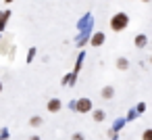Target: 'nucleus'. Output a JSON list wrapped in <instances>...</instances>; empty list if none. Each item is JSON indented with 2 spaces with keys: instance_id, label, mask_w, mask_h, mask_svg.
I'll list each match as a JSON object with an SVG mask.
<instances>
[{
  "instance_id": "f257e3e1",
  "label": "nucleus",
  "mask_w": 152,
  "mask_h": 140,
  "mask_svg": "<svg viewBox=\"0 0 152 140\" xmlns=\"http://www.w3.org/2000/svg\"><path fill=\"white\" fill-rule=\"evenodd\" d=\"M127 25H129V17L125 13H115L110 17V29L113 32H123Z\"/></svg>"
},
{
  "instance_id": "f03ea898",
  "label": "nucleus",
  "mask_w": 152,
  "mask_h": 140,
  "mask_svg": "<svg viewBox=\"0 0 152 140\" xmlns=\"http://www.w3.org/2000/svg\"><path fill=\"white\" fill-rule=\"evenodd\" d=\"M75 111L77 113H90L92 111V100L90 98H79L75 102Z\"/></svg>"
},
{
  "instance_id": "7ed1b4c3",
  "label": "nucleus",
  "mask_w": 152,
  "mask_h": 140,
  "mask_svg": "<svg viewBox=\"0 0 152 140\" xmlns=\"http://www.w3.org/2000/svg\"><path fill=\"white\" fill-rule=\"evenodd\" d=\"M61 107H63V102H61L58 98H50V100H48V105H46V109H48L50 113H58V111H61Z\"/></svg>"
},
{
  "instance_id": "20e7f679",
  "label": "nucleus",
  "mask_w": 152,
  "mask_h": 140,
  "mask_svg": "<svg viewBox=\"0 0 152 140\" xmlns=\"http://www.w3.org/2000/svg\"><path fill=\"white\" fill-rule=\"evenodd\" d=\"M100 96H102L104 100H110V98L115 96V88H113V86H104V88L100 90Z\"/></svg>"
},
{
  "instance_id": "39448f33",
  "label": "nucleus",
  "mask_w": 152,
  "mask_h": 140,
  "mask_svg": "<svg viewBox=\"0 0 152 140\" xmlns=\"http://www.w3.org/2000/svg\"><path fill=\"white\" fill-rule=\"evenodd\" d=\"M104 40H106V38H104V34H102V32H98V34H94V36H92V40H90V42H92V46H102V44H104Z\"/></svg>"
},
{
  "instance_id": "423d86ee",
  "label": "nucleus",
  "mask_w": 152,
  "mask_h": 140,
  "mask_svg": "<svg viewBox=\"0 0 152 140\" xmlns=\"http://www.w3.org/2000/svg\"><path fill=\"white\" fill-rule=\"evenodd\" d=\"M133 42H135V46H137V48H144V46L148 44V36H144V34H137Z\"/></svg>"
},
{
  "instance_id": "0eeeda50",
  "label": "nucleus",
  "mask_w": 152,
  "mask_h": 140,
  "mask_svg": "<svg viewBox=\"0 0 152 140\" xmlns=\"http://www.w3.org/2000/svg\"><path fill=\"white\" fill-rule=\"evenodd\" d=\"M117 67H119L121 71H125V69L129 67V61H127L125 57H119V59H117Z\"/></svg>"
},
{
  "instance_id": "6e6552de",
  "label": "nucleus",
  "mask_w": 152,
  "mask_h": 140,
  "mask_svg": "<svg viewBox=\"0 0 152 140\" xmlns=\"http://www.w3.org/2000/svg\"><path fill=\"white\" fill-rule=\"evenodd\" d=\"M29 125H31V127H40V125H42V117H40V115L29 117Z\"/></svg>"
},
{
  "instance_id": "1a4fd4ad",
  "label": "nucleus",
  "mask_w": 152,
  "mask_h": 140,
  "mask_svg": "<svg viewBox=\"0 0 152 140\" xmlns=\"http://www.w3.org/2000/svg\"><path fill=\"white\" fill-rule=\"evenodd\" d=\"M92 117H94V121H104L106 113H104V111H94V113H92Z\"/></svg>"
},
{
  "instance_id": "9d476101",
  "label": "nucleus",
  "mask_w": 152,
  "mask_h": 140,
  "mask_svg": "<svg viewBox=\"0 0 152 140\" xmlns=\"http://www.w3.org/2000/svg\"><path fill=\"white\" fill-rule=\"evenodd\" d=\"M142 140H152V130H144V134H142Z\"/></svg>"
},
{
  "instance_id": "9b49d317",
  "label": "nucleus",
  "mask_w": 152,
  "mask_h": 140,
  "mask_svg": "<svg viewBox=\"0 0 152 140\" xmlns=\"http://www.w3.org/2000/svg\"><path fill=\"white\" fill-rule=\"evenodd\" d=\"M73 140H83V136H81V134H75V136H73Z\"/></svg>"
},
{
  "instance_id": "f8f14e48",
  "label": "nucleus",
  "mask_w": 152,
  "mask_h": 140,
  "mask_svg": "<svg viewBox=\"0 0 152 140\" xmlns=\"http://www.w3.org/2000/svg\"><path fill=\"white\" fill-rule=\"evenodd\" d=\"M29 140H40V136H31V138H29Z\"/></svg>"
},
{
  "instance_id": "ddd939ff",
  "label": "nucleus",
  "mask_w": 152,
  "mask_h": 140,
  "mask_svg": "<svg viewBox=\"0 0 152 140\" xmlns=\"http://www.w3.org/2000/svg\"><path fill=\"white\" fill-rule=\"evenodd\" d=\"M0 94H2V82H0Z\"/></svg>"
},
{
  "instance_id": "4468645a",
  "label": "nucleus",
  "mask_w": 152,
  "mask_h": 140,
  "mask_svg": "<svg viewBox=\"0 0 152 140\" xmlns=\"http://www.w3.org/2000/svg\"><path fill=\"white\" fill-rule=\"evenodd\" d=\"M4 2H13V0H4Z\"/></svg>"
},
{
  "instance_id": "2eb2a0df",
  "label": "nucleus",
  "mask_w": 152,
  "mask_h": 140,
  "mask_svg": "<svg viewBox=\"0 0 152 140\" xmlns=\"http://www.w3.org/2000/svg\"><path fill=\"white\" fill-rule=\"evenodd\" d=\"M142 2H150V0H142Z\"/></svg>"
}]
</instances>
